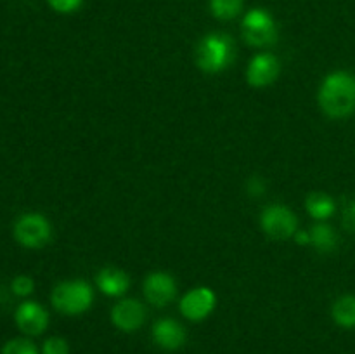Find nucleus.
<instances>
[{
	"mask_svg": "<svg viewBox=\"0 0 355 354\" xmlns=\"http://www.w3.org/2000/svg\"><path fill=\"white\" fill-rule=\"evenodd\" d=\"M321 110L329 118H347L355 111V75L333 71L322 80L318 92Z\"/></svg>",
	"mask_w": 355,
	"mask_h": 354,
	"instance_id": "nucleus-1",
	"label": "nucleus"
},
{
	"mask_svg": "<svg viewBox=\"0 0 355 354\" xmlns=\"http://www.w3.org/2000/svg\"><path fill=\"white\" fill-rule=\"evenodd\" d=\"M234 59V44L225 33H210L201 38L196 49V65L201 71L220 73L229 68Z\"/></svg>",
	"mask_w": 355,
	"mask_h": 354,
	"instance_id": "nucleus-2",
	"label": "nucleus"
},
{
	"mask_svg": "<svg viewBox=\"0 0 355 354\" xmlns=\"http://www.w3.org/2000/svg\"><path fill=\"white\" fill-rule=\"evenodd\" d=\"M51 302L55 311L68 316L85 312L94 302V290L87 281L69 280L55 285L51 294Z\"/></svg>",
	"mask_w": 355,
	"mask_h": 354,
	"instance_id": "nucleus-3",
	"label": "nucleus"
},
{
	"mask_svg": "<svg viewBox=\"0 0 355 354\" xmlns=\"http://www.w3.org/2000/svg\"><path fill=\"white\" fill-rule=\"evenodd\" d=\"M241 30L246 44L253 47H269L277 42L276 21L269 10L260 9V7L246 12V16L243 17Z\"/></svg>",
	"mask_w": 355,
	"mask_h": 354,
	"instance_id": "nucleus-4",
	"label": "nucleus"
},
{
	"mask_svg": "<svg viewBox=\"0 0 355 354\" xmlns=\"http://www.w3.org/2000/svg\"><path fill=\"white\" fill-rule=\"evenodd\" d=\"M12 233L21 246L37 250L47 245L52 236V228L45 215L30 212V214H23L21 217H17V221L14 222Z\"/></svg>",
	"mask_w": 355,
	"mask_h": 354,
	"instance_id": "nucleus-5",
	"label": "nucleus"
},
{
	"mask_svg": "<svg viewBox=\"0 0 355 354\" xmlns=\"http://www.w3.org/2000/svg\"><path fill=\"white\" fill-rule=\"evenodd\" d=\"M260 226L269 238L288 239L298 231V219L293 210L281 203L269 205L260 215Z\"/></svg>",
	"mask_w": 355,
	"mask_h": 354,
	"instance_id": "nucleus-6",
	"label": "nucleus"
},
{
	"mask_svg": "<svg viewBox=\"0 0 355 354\" xmlns=\"http://www.w3.org/2000/svg\"><path fill=\"white\" fill-rule=\"evenodd\" d=\"M215 304H217V297L211 288L196 287L180 298L179 309L184 318L189 321H203L214 312Z\"/></svg>",
	"mask_w": 355,
	"mask_h": 354,
	"instance_id": "nucleus-7",
	"label": "nucleus"
},
{
	"mask_svg": "<svg viewBox=\"0 0 355 354\" xmlns=\"http://www.w3.org/2000/svg\"><path fill=\"white\" fill-rule=\"evenodd\" d=\"M14 321L24 335H40L49 326V314L38 302L24 301L14 312Z\"/></svg>",
	"mask_w": 355,
	"mask_h": 354,
	"instance_id": "nucleus-8",
	"label": "nucleus"
},
{
	"mask_svg": "<svg viewBox=\"0 0 355 354\" xmlns=\"http://www.w3.org/2000/svg\"><path fill=\"white\" fill-rule=\"evenodd\" d=\"M177 294V283L172 274L165 271H155L148 274L144 281V297L146 301L156 307L170 304Z\"/></svg>",
	"mask_w": 355,
	"mask_h": 354,
	"instance_id": "nucleus-9",
	"label": "nucleus"
},
{
	"mask_svg": "<svg viewBox=\"0 0 355 354\" xmlns=\"http://www.w3.org/2000/svg\"><path fill=\"white\" fill-rule=\"evenodd\" d=\"M279 59L269 52H260V54L253 56L250 61L248 69H246V82L252 87H267L270 83L276 82L279 76Z\"/></svg>",
	"mask_w": 355,
	"mask_h": 354,
	"instance_id": "nucleus-10",
	"label": "nucleus"
},
{
	"mask_svg": "<svg viewBox=\"0 0 355 354\" xmlns=\"http://www.w3.org/2000/svg\"><path fill=\"white\" fill-rule=\"evenodd\" d=\"M111 321L121 332H135L146 321V309L135 298H123L111 309Z\"/></svg>",
	"mask_w": 355,
	"mask_h": 354,
	"instance_id": "nucleus-11",
	"label": "nucleus"
},
{
	"mask_svg": "<svg viewBox=\"0 0 355 354\" xmlns=\"http://www.w3.org/2000/svg\"><path fill=\"white\" fill-rule=\"evenodd\" d=\"M153 340L165 351H177L186 344V330L172 318H162L153 325Z\"/></svg>",
	"mask_w": 355,
	"mask_h": 354,
	"instance_id": "nucleus-12",
	"label": "nucleus"
},
{
	"mask_svg": "<svg viewBox=\"0 0 355 354\" xmlns=\"http://www.w3.org/2000/svg\"><path fill=\"white\" fill-rule=\"evenodd\" d=\"M96 285L104 295L120 297L130 287V278L125 271L116 269V267H104L96 274Z\"/></svg>",
	"mask_w": 355,
	"mask_h": 354,
	"instance_id": "nucleus-13",
	"label": "nucleus"
},
{
	"mask_svg": "<svg viewBox=\"0 0 355 354\" xmlns=\"http://www.w3.org/2000/svg\"><path fill=\"white\" fill-rule=\"evenodd\" d=\"M309 233H311V245L318 252H333L336 248V245H338V235H336V231L329 224H324V222L314 224Z\"/></svg>",
	"mask_w": 355,
	"mask_h": 354,
	"instance_id": "nucleus-14",
	"label": "nucleus"
},
{
	"mask_svg": "<svg viewBox=\"0 0 355 354\" xmlns=\"http://www.w3.org/2000/svg\"><path fill=\"white\" fill-rule=\"evenodd\" d=\"M305 208H307L309 215L318 221H326L331 217L336 210L335 200L326 193H311L305 200Z\"/></svg>",
	"mask_w": 355,
	"mask_h": 354,
	"instance_id": "nucleus-15",
	"label": "nucleus"
},
{
	"mask_svg": "<svg viewBox=\"0 0 355 354\" xmlns=\"http://www.w3.org/2000/svg\"><path fill=\"white\" fill-rule=\"evenodd\" d=\"M331 316L342 328H355V295H342L336 298L331 307Z\"/></svg>",
	"mask_w": 355,
	"mask_h": 354,
	"instance_id": "nucleus-16",
	"label": "nucleus"
},
{
	"mask_svg": "<svg viewBox=\"0 0 355 354\" xmlns=\"http://www.w3.org/2000/svg\"><path fill=\"white\" fill-rule=\"evenodd\" d=\"M243 9V0H210V10L217 19L229 21Z\"/></svg>",
	"mask_w": 355,
	"mask_h": 354,
	"instance_id": "nucleus-17",
	"label": "nucleus"
},
{
	"mask_svg": "<svg viewBox=\"0 0 355 354\" xmlns=\"http://www.w3.org/2000/svg\"><path fill=\"white\" fill-rule=\"evenodd\" d=\"M0 354H38L37 346L28 339H12L3 344Z\"/></svg>",
	"mask_w": 355,
	"mask_h": 354,
	"instance_id": "nucleus-18",
	"label": "nucleus"
},
{
	"mask_svg": "<svg viewBox=\"0 0 355 354\" xmlns=\"http://www.w3.org/2000/svg\"><path fill=\"white\" fill-rule=\"evenodd\" d=\"M10 290H12V294L17 295V297H28V295L33 294L35 281L31 280L30 276H26V274H19V276L14 278L12 283H10Z\"/></svg>",
	"mask_w": 355,
	"mask_h": 354,
	"instance_id": "nucleus-19",
	"label": "nucleus"
},
{
	"mask_svg": "<svg viewBox=\"0 0 355 354\" xmlns=\"http://www.w3.org/2000/svg\"><path fill=\"white\" fill-rule=\"evenodd\" d=\"M42 354H69V346L62 337H51L42 346Z\"/></svg>",
	"mask_w": 355,
	"mask_h": 354,
	"instance_id": "nucleus-20",
	"label": "nucleus"
},
{
	"mask_svg": "<svg viewBox=\"0 0 355 354\" xmlns=\"http://www.w3.org/2000/svg\"><path fill=\"white\" fill-rule=\"evenodd\" d=\"M49 6L59 14H71L82 7L83 0H47Z\"/></svg>",
	"mask_w": 355,
	"mask_h": 354,
	"instance_id": "nucleus-21",
	"label": "nucleus"
},
{
	"mask_svg": "<svg viewBox=\"0 0 355 354\" xmlns=\"http://www.w3.org/2000/svg\"><path fill=\"white\" fill-rule=\"evenodd\" d=\"M343 226L350 233H355V198L347 205L345 210H343Z\"/></svg>",
	"mask_w": 355,
	"mask_h": 354,
	"instance_id": "nucleus-22",
	"label": "nucleus"
},
{
	"mask_svg": "<svg viewBox=\"0 0 355 354\" xmlns=\"http://www.w3.org/2000/svg\"><path fill=\"white\" fill-rule=\"evenodd\" d=\"M263 189H266V186H263V183L259 177H252L248 180V191L252 194H263Z\"/></svg>",
	"mask_w": 355,
	"mask_h": 354,
	"instance_id": "nucleus-23",
	"label": "nucleus"
},
{
	"mask_svg": "<svg viewBox=\"0 0 355 354\" xmlns=\"http://www.w3.org/2000/svg\"><path fill=\"white\" fill-rule=\"evenodd\" d=\"M293 238L298 245H311V233L309 231H297Z\"/></svg>",
	"mask_w": 355,
	"mask_h": 354,
	"instance_id": "nucleus-24",
	"label": "nucleus"
}]
</instances>
